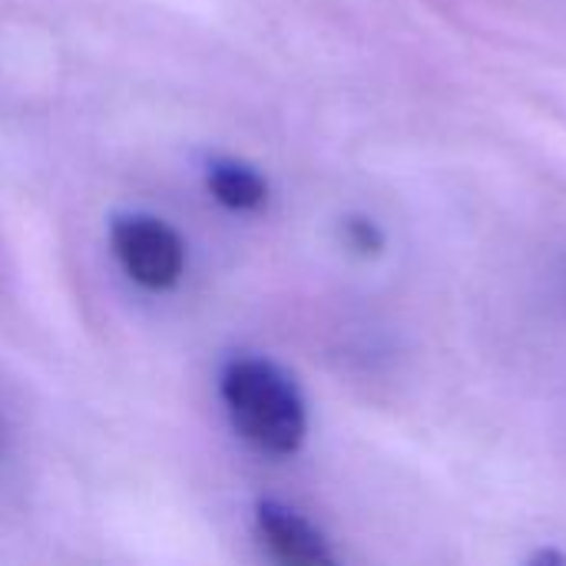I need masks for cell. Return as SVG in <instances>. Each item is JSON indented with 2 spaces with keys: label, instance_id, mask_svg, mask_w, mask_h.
<instances>
[{
  "label": "cell",
  "instance_id": "cell-3",
  "mask_svg": "<svg viewBox=\"0 0 566 566\" xmlns=\"http://www.w3.org/2000/svg\"><path fill=\"white\" fill-rule=\"evenodd\" d=\"M255 527L262 544L272 551L275 560L295 566H332L335 554L325 541V534L302 517L298 511L279 504V501H259L255 507Z\"/></svg>",
  "mask_w": 566,
  "mask_h": 566
},
{
  "label": "cell",
  "instance_id": "cell-4",
  "mask_svg": "<svg viewBox=\"0 0 566 566\" xmlns=\"http://www.w3.org/2000/svg\"><path fill=\"white\" fill-rule=\"evenodd\" d=\"M206 186L216 196V202H222L226 209H235V212L262 209L265 199H269L265 176L259 169H252L249 163H239V159H216V163H209Z\"/></svg>",
  "mask_w": 566,
  "mask_h": 566
},
{
  "label": "cell",
  "instance_id": "cell-2",
  "mask_svg": "<svg viewBox=\"0 0 566 566\" xmlns=\"http://www.w3.org/2000/svg\"><path fill=\"white\" fill-rule=\"evenodd\" d=\"M109 242L136 285L163 292L182 279L186 242L169 222L146 212H126L109 222Z\"/></svg>",
  "mask_w": 566,
  "mask_h": 566
},
{
  "label": "cell",
  "instance_id": "cell-1",
  "mask_svg": "<svg viewBox=\"0 0 566 566\" xmlns=\"http://www.w3.org/2000/svg\"><path fill=\"white\" fill-rule=\"evenodd\" d=\"M222 401L235 431L265 454L289 458L308 431L298 385L265 358H232L222 371Z\"/></svg>",
  "mask_w": 566,
  "mask_h": 566
},
{
  "label": "cell",
  "instance_id": "cell-5",
  "mask_svg": "<svg viewBox=\"0 0 566 566\" xmlns=\"http://www.w3.org/2000/svg\"><path fill=\"white\" fill-rule=\"evenodd\" d=\"M345 242L352 245V249H358V252H365V255H375L378 249H381V229L371 222V219H365V216H352V219H345Z\"/></svg>",
  "mask_w": 566,
  "mask_h": 566
}]
</instances>
